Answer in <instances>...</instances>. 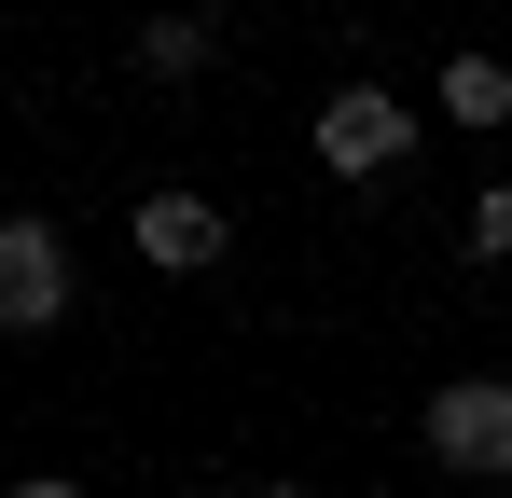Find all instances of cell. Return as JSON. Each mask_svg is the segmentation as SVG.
<instances>
[{
  "instance_id": "cell-7",
  "label": "cell",
  "mask_w": 512,
  "mask_h": 498,
  "mask_svg": "<svg viewBox=\"0 0 512 498\" xmlns=\"http://www.w3.org/2000/svg\"><path fill=\"white\" fill-rule=\"evenodd\" d=\"M471 249H485V263H512V180H485V194H471Z\"/></svg>"
},
{
  "instance_id": "cell-2",
  "label": "cell",
  "mask_w": 512,
  "mask_h": 498,
  "mask_svg": "<svg viewBox=\"0 0 512 498\" xmlns=\"http://www.w3.org/2000/svg\"><path fill=\"white\" fill-rule=\"evenodd\" d=\"M429 457L471 471V485H512V374H457L429 402Z\"/></svg>"
},
{
  "instance_id": "cell-1",
  "label": "cell",
  "mask_w": 512,
  "mask_h": 498,
  "mask_svg": "<svg viewBox=\"0 0 512 498\" xmlns=\"http://www.w3.org/2000/svg\"><path fill=\"white\" fill-rule=\"evenodd\" d=\"M402 153H416V111H402L388 83H333V97H319V166H333V180H388Z\"/></svg>"
},
{
  "instance_id": "cell-6",
  "label": "cell",
  "mask_w": 512,
  "mask_h": 498,
  "mask_svg": "<svg viewBox=\"0 0 512 498\" xmlns=\"http://www.w3.org/2000/svg\"><path fill=\"white\" fill-rule=\"evenodd\" d=\"M208 42H222L208 14H153V28H139V70H153V83H194V70H208Z\"/></svg>"
},
{
  "instance_id": "cell-9",
  "label": "cell",
  "mask_w": 512,
  "mask_h": 498,
  "mask_svg": "<svg viewBox=\"0 0 512 498\" xmlns=\"http://www.w3.org/2000/svg\"><path fill=\"white\" fill-rule=\"evenodd\" d=\"M250 498H305V485H250Z\"/></svg>"
},
{
  "instance_id": "cell-8",
  "label": "cell",
  "mask_w": 512,
  "mask_h": 498,
  "mask_svg": "<svg viewBox=\"0 0 512 498\" xmlns=\"http://www.w3.org/2000/svg\"><path fill=\"white\" fill-rule=\"evenodd\" d=\"M0 498H84V485H70V471H28V485H0Z\"/></svg>"
},
{
  "instance_id": "cell-3",
  "label": "cell",
  "mask_w": 512,
  "mask_h": 498,
  "mask_svg": "<svg viewBox=\"0 0 512 498\" xmlns=\"http://www.w3.org/2000/svg\"><path fill=\"white\" fill-rule=\"evenodd\" d=\"M56 319H70V236L42 208H14L0 222V332H56Z\"/></svg>"
},
{
  "instance_id": "cell-5",
  "label": "cell",
  "mask_w": 512,
  "mask_h": 498,
  "mask_svg": "<svg viewBox=\"0 0 512 498\" xmlns=\"http://www.w3.org/2000/svg\"><path fill=\"white\" fill-rule=\"evenodd\" d=\"M443 125H471V139L512 125V70H499V56H443Z\"/></svg>"
},
{
  "instance_id": "cell-4",
  "label": "cell",
  "mask_w": 512,
  "mask_h": 498,
  "mask_svg": "<svg viewBox=\"0 0 512 498\" xmlns=\"http://www.w3.org/2000/svg\"><path fill=\"white\" fill-rule=\"evenodd\" d=\"M139 263H167V277L222 263V194H139Z\"/></svg>"
}]
</instances>
